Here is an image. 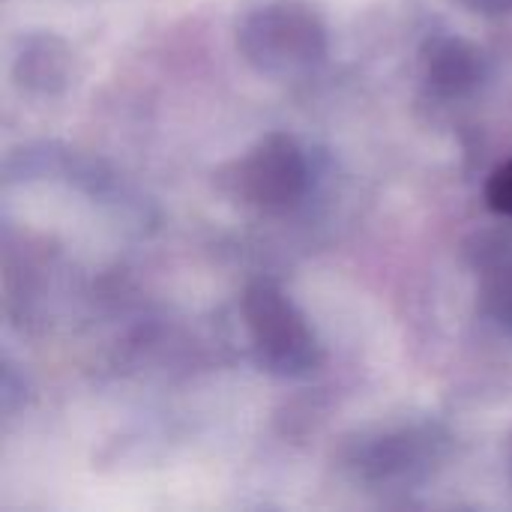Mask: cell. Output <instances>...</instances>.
Returning <instances> with one entry per match:
<instances>
[{"label": "cell", "mask_w": 512, "mask_h": 512, "mask_svg": "<svg viewBox=\"0 0 512 512\" xmlns=\"http://www.w3.org/2000/svg\"><path fill=\"white\" fill-rule=\"evenodd\" d=\"M423 78L438 96L459 99L483 84L486 57L474 42L441 33L423 45Z\"/></svg>", "instance_id": "5"}, {"label": "cell", "mask_w": 512, "mask_h": 512, "mask_svg": "<svg viewBox=\"0 0 512 512\" xmlns=\"http://www.w3.org/2000/svg\"><path fill=\"white\" fill-rule=\"evenodd\" d=\"M243 324L258 363L282 378H297L321 363V345L300 306L270 279H258L243 294Z\"/></svg>", "instance_id": "2"}, {"label": "cell", "mask_w": 512, "mask_h": 512, "mask_svg": "<svg viewBox=\"0 0 512 512\" xmlns=\"http://www.w3.org/2000/svg\"><path fill=\"white\" fill-rule=\"evenodd\" d=\"M237 51L270 78H297L327 57V24L303 0H273L243 15Z\"/></svg>", "instance_id": "1"}, {"label": "cell", "mask_w": 512, "mask_h": 512, "mask_svg": "<svg viewBox=\"0 0 512 512\" xmlns=\"http://www.w3.org/2000/svg\"><path fill=\"white\" fill-rule=\"evenodd\" d=\"M240 198L258 210H288L309 189V162L285 132L264 135L234 168Z\"/></svg>", "instance_id": "3"}, {"label": "cell", "mask_w": 512, "mask_h": 512, "mask_svg": "<svg viewBox=\"0 0 512 512\" xmlns=\"http://www.w3.org/2000/svg\"><path fill=\"white\" fill-rule=\"evenodd\" d=\"M480 309L489 321L512 333V255L486 264L480 276Z\"/></svg>", "instance_id": "7"}, {"label": "cell", "mask_w": 512, "mask_h": 512, "mask_svg": "<svg viewBox=\"0 0 512 512\" xmlns=\"http://www.w3.org/2000/svg\"><path fill=\"white\" fill-rule=\"evenodd\" d=\"M441 456V441L432 429L384 432L369 441H357L348 465L369 483H411L420 480Z\"/></svg>", "instance_id": "4"}, {"label": "cell", "mask_w": 512, "mask_h": 512, "mask_svg": "<svg viewBox=\"0 0 512 512\" xmlns=\"http://www.w3.org/2000/svg\"><path fill=\"white\" fill-rule=\"evenodd\" d=\"M477 6L489 9V12H501V9H512V0H474Z\"/></svg>", "instance_id": "9"}, {"label": "cell", "mask_w": 512, "mask_h": 512, "mask_svg": "<svg viewBox=\"0 0 512 512\" xmlns=\"http://www.w3.org/2000/svg\"><path fill=\"white\" fill-rule=\"evenodd\" d=\"M486 201L495 213L512 219V159L492 171V177L486 183Z\"/></svg>", "instance_id": "8"}, {"label": "cell", "mask_w": 512, "mask_h": 512, "mask_svg": "<svg viewBox=\"0 0 512 512\" xmlns=\"http://www.w3.org/2000/svg\"><path fill=\"white\" fill-rule=\"evenodd\" d=\"M69 75V51L54 36H30L21 42V54L15 57V78L27 90L54 93L66 84Z\"/></svg>", "instance_id": "6"}]
</instances>
